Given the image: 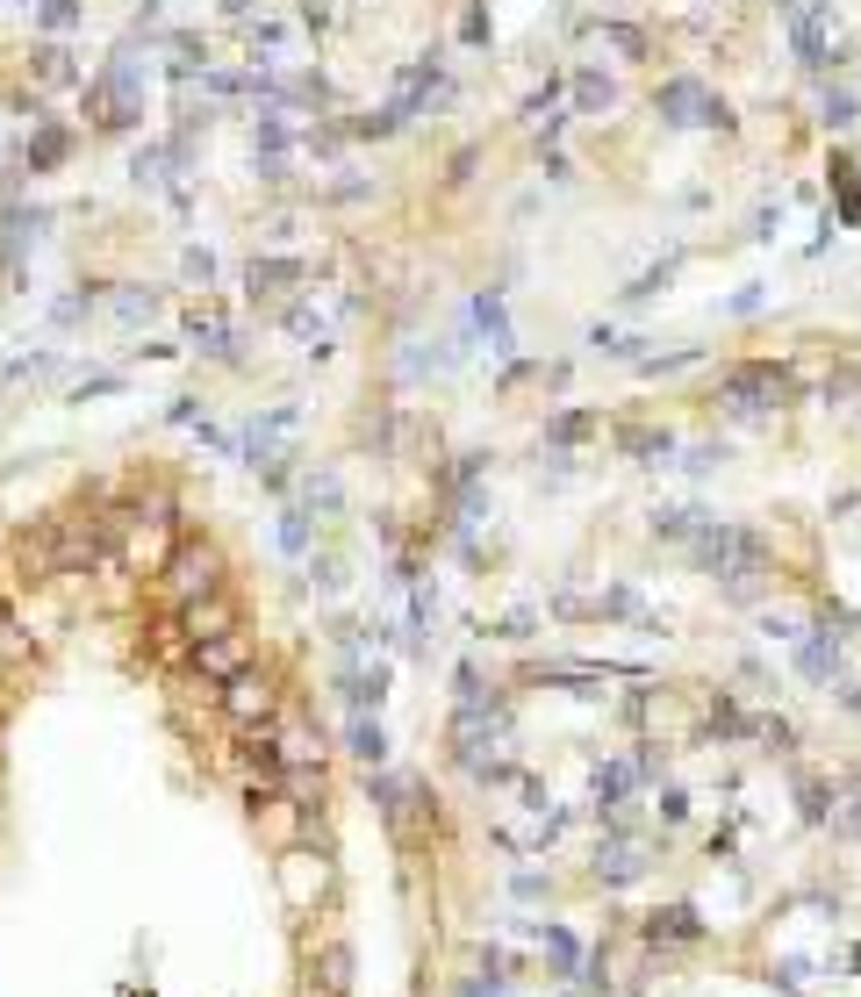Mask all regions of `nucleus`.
<instances>
[{
  "mask_svg": "<svg viewBox=\"0 0 861 997\" xmlns=\"http://www.w3.org/2000/svg\"><path fill=\"white\" fill-rule=\"evenodd\" d=\"M86 115H94V130H130L144 115V65H137V37L123 43V51L109 58V65L86 80Z\"/></svg>",
  "mask_w": 861,
  "mask_h": 997,
  "instance_id": "obj_1",
  "label": "nucleus"
},
{
  "mask_svg": "<svg viewBox=\"0 0 861 997\" xmlns=\"http://www.w3.org/2000/svg\"><path fill=\"white\" fill-rule=\"evenodd\" d=\"M216 703H223V718H230L245 739H252V732H274L280 711H287L280 675H274V668H259V660H252V668H237L230 682H216Z\"/></svg>",
  "mask_w": 861,
  "mask_h": 997,
  "instance_id": "obj_2",
  "label": "nucleus"
},
{
  "mask_svg": "<svg viewBox=\"0 0 861 997\" xmlns=\"http://www.w3.org/2000/svg\"><path fill=\"white\" fill-rule=\"evenodd\" d=\"M158 588H165V603H194V596H216L223 588V553L208 546V538H180L173 553H165V567H158Z\"/></svg>",
  "mask_w": 861,
  "mask_h": 997,
  "instance_id": "obj_3",
  "label": "nucleus"
},
{
  "mask_svg": "<svg viewBox=\"0 0 861 997\" xmlns=\"http://www.w3.org/2000/svg\"><path fill=\"white\" fill-rule=\"evenodd\" d=\"M782 29H790V51L804 72L840 65V29H833V0H790L782 8Z\"/></svg>",
  "mask_w": 861,
  "mask_h": 997,
  "instance_id": "obj_4",
  "label": "nucleus"
},
{
  "mask_svg": "<svg viewBox=\"0 0 861 997\" xmlns=\"http://www.w3.org/2000/svg\"><path fill=\"white\" fill-rule=\"evenodd\" d=\"M654 115L668 130H697V123H718V130H732V115H725V101L711 94L704 80H689V72H675V80H660L654 86Z\"/></svg>",
  "mask_w": 861,
  "mask_h": 997,
  "instance_id": "obj_5",
  "label": "nucleus"
},
{
  "mask_svg": "<svg viewBox=\"0 0 861 997\" xmlns=\"http://www.w3.org/2000/svg\"><path fill=\"white\" fill-rule=\"evenodd\" d=\"M790 395H797L790 367H768V359H754V367H732V373H725V402H732L739 417H768V410H782Z\"/></svg>",
  "mask_w": 861,
  "mask_h": 997,
  "instance_id": "obj_6",
  "label": "nucleus"
},
{
  "mask_svg": "<svg viewBox=\"0 0 861 997\" xmlns=\"http://www.w3.org/2000/svg\"><path fill=\"white\" fill-rule=\"evenodd\" d=\"M165 553H173V510H137V517L123 524V561L137 574H158Z\"/></svg>",
  "mask_w": 861,
  "mask_h": 997,
  "instance_id": "obj_7",
  "label": "nucleus"
},
{
  "mask_svg": "<svg viewBox=\"0 0 861 997\" xmlns=\"http://www.w3.org/2000/svg\"><path fill=\"white\" fill-rule=\"evenodd\" d=\"M194 675H202V682H230L237 668H252V631L237 625V631H216V639H202L194 646Z\"/></svg>",
  "mask_w": 861,
  "mask_h": 997,
  "instance_id": "obj_8",
  "label": "nucleus"
},
{
  "mask_svg": "<svg viewBox=\"0 0 861 997\" xmlns=\"http://www.w3.org/2000/svg\"><path fill=\"white\" fill-rule=\"evenodd\" d=\"M180 631H187V654L202 639H216V631H237V603H230V588H216V596H194V603H180Z\"/></svg>",
  "mask_w": 861,
  "mask_h": 997,
  "instance_id": "obj_9",
  "label": "nucleus"
},
{
  "mask_svg": "<svg viewBox=\"0 0 861 997\" xmlns=\"http://www.w3.org/2000/svg\"><path fill=\"white\" fill-rule=\"evenodd\" d=\"M639 875H646V847L625 833V825H617V833L596 847V883H611V890H617V883H639Z\"/></svg>",
  "mask_w": 861,
  "mask_h": 997,
  "instance_id": "obj_10",
  "label": "nucleus"
},
{
  "mask_svg": "<svg viewBox=\"0 0 861 997\" xmlns=\"http://www.w3.org/2000/svg\"><path fill=\"white\" fill-rule=\"evenodd\" d=\"M467 323H474L481 338H489V352H495V359H510V352H517V330H510L503 287H481V295H474V309H467Z\"/></svg>",
  "mask_w": 861,
  "mask_h": 997,
  "instance_id": "obj_11",
  "label": "nucleus"
},
{
  "mask_svg": "<svg viewBox=\"0 0 861 997\" xmlns=\"http://www.w3.org/2000/svg\"><path fill=\"white\" fill-rule=\"evenodd\" d=\"M373 804H381V819H388V833L410 847L417 840V782H402V775H381L373 782Z\"/></svg>",
  "mask_w": 861,
  "mask_h": 997,
  "instance_id": "obj_12",
  "label": "nucleus"
},
{
  "mask_svg": "<svg viewBox=\"0 0 861 997\" xmlns=\"http://www.w3.org/2000/svg\"><path fill=\"white\" fill-rule=\"evenodd\" d=\"M301 287V259H252L245 266V295L252 301H287Z\"/></svg>",
  "mask_w": 861,
  "mask_h": 997,
  "instance_id": "obj_13",
  "label": "nucleus"
},
{
  "mask_svg": "<svg viewBox=\"0 0 861 997\" xmlns=\"http://www.w3.org/2000/svg\"><path fill=\"white\" fill-rule=\"evenodd\" d=\"M324 883H330V868H324L316 854H301V847H287V854H280V890H287V904L324 897Z\"/></svg>",
  "mask_w": 861,
  "mask_h": 997,
  "instance_id": "obj_14",
  "label": "nucleus"
},
{
  "mask_svg": "<svg viewBox=\"0 0 861 997\" xmlns=\"http://www.w3.org/2000/svg\"><path fill=\"white\" fill-rule=\"evenodd\" d=\"M797 675H804V682H833L840 675V639L833 631H804V639H797Z\"/></svg>",
  "mask_w": 861,
  "mask_h": 997,
  "instance_id": "obj_15",
  "label": "nucleus"
},
{
  "mask_svg": "<svg viewBox=\"0 0 861 997\" xmlns=\"http://www.w3.org/2000/svg\"><path fill=\"white\" fill-rule=\"evenodd\" d=\"M72 158V130H58V123H37L29 130V144H22V165L29 173H51V165H65Z\"/></svg>",
  "mask_w": 861,
  "mask_h": 997,
  "instance_id": "obj_16",
  "label": "nucleus"
},
{
  "mask_svg": "<svg viewBox=\"0 0 861 997\" xmlns=\"http://www.w3.org/2000/svg\"><path fill=\"white\" fill-rule=\"evenodd\" d=\"M345 747H352L367 768H381V761H388V732H381V718H373V711H352V724H345Z\"/></svg>",
  "mask_w": 861,
  "mask_h": 997,
  "instance_id": "obj_17",
  "label": "nucleus"
},
{
  "mask_svg": "<svg viewBox=\"0 0 861 997\" xmlns=\"http://www.w3.org/2000/svg\"><path fill=\"white\" fill-rule=\"evenodd\" d=\"M611 101H617V86L603 80L596 65H588V72H574V115H603Z\"/></svg>",
  "mask_w": 861,
  "mask_h": 997,
  "instance_id": "obj_18",
  "label": "nucleus"
},
{
  "mask_svg": "<svg viewBox=\"0 0 861 997\" xmlns=\"http://www.w3.org/2000/svg\"><path fill=\"white\" fill-rule=\"evenodd\" d=\"M109 316L123 330H137V323H151V316H158V295H151V287H123V295L109 301Z\"/></svg>",
  "mask_w": 861,
  "mask_h": 997,
  "instance_id": "obj_19",
  "label": "nucleus"
},
{
  "mask_svg": "<svg viewBox=\"0 0 861 997\" xmlns=\"http://www.w3.org/2000/svg\"><path fill=\"white\" fill-rule=\"evenodd\" d=\"M819 123H826V130H854V123H861V101H854V86H826V101H819Z\"/></svg>",
  "mask_w": 861,
  "mask_h": 997,
  "instance_id": "obj_20",
  "label": "nucleus"
},
{
  "mask_svg": "<svg viewBox=\"0 0 861 997\" xmlns=\"http://www.w3.org/2000/svg\"><path fill=\"white\" fill-rule=\"evenodd\" d=\"M301 503H309V510H338L345 503L338 474H330V466H309V474H301Z\"/></svg>",
  "mask_w": 861,
  "mask_h": 997,
  "instance_id": "obj_21",
  "label": "nucleus"
},
{
  "mask_svg": "<svg viewBox=\"0 0 861 997\" xmlns=\"http://www.w3.org/2000/svg\"><path fill=\"white\" fill-rule=\"evenodd\" d=\"M625 452H639L646 466H660V460L675 452V438H668V431H654V424H639V431H625Z\"/></svg>",
  "mask_w": 861,
  "mask_h": 997,
  "instance_id": "obj_22",
  "label": "nucleus"
},
{
  "mask_svg": "<svg viewBox=\"0 0 861 997\" xmlns=\"http://www.w3.org/2000/svg\"><path fill=\"white\" fill-rule=\"evenodd\" d=\"M588 431H596V417H588V410H561V417L546 424V445H582Z\"/></svg>",
  "mask_w": 861,
  "mask_h": 997,
  "instance_id": "obj_23",
  "label": "nucleus"
},
{
  "mask_svg": "<svg viewBox=\"0 0 861 997\" xmlns=\"http://www.w3.org/2000/svg\"><path fill=\"white\" fill-rule=\"evenodd\" d=\"M646 933H654V941H697V912H683V904H675V912H654V926H646Z\"/></svg>",
  "mask_w": 861,
  "mask_h": 997,
  "instance_id": "obj_24",
  "label": "nucleus"
},
{
  "mask_svg": "<svg viewBox=\"0 0 861 997\" xmlns=\"http://www.w3.org/2000/svg\"><path fill=\"white\" fill-rule=\"evenodd\" d=\"M80 0H37V29H51V37H65V29H80Z\"/></svg>",
  "mask_w": 861,
  "mask_h": 997,
  "instance_id": "obj_25",
  "label": "nucleus"
},
{
  "mask_svg": "<svg viewBox=\"0 0 861 997\" xmlns=\"http://www.w3.org/2000/svg\"><path fill=\"white\" fill-rule=\"evenodd\" d=\"M675 266H683V251H668V259H660V266H654V274H639V280H632V287H625V301H654V295H660V287H668V280H675Z\"/></svg>",
  "mask_w": 861,
  "mask_h": 997,
  "instance_id": "obj_26",
  "label": "nucleus"
},
{
  "mask_svg": "<svg viewBox=\"0 0 861 997\" xmlns=\"http://www.w3.org/2000/svg\"><path fill=\"white\" fill-rule=\"evenodd\" d=\"M37 80L43 86H65L72 80V51H65V43H43V51H37Z\"/></svg>",
  "mask_w": 861,
  "mask_h": 997,
  "instance_id": "obj_27",
  "label": "nucleus"
},
{
  "mask_svg": "<svg viewBox=\"0 0 861 997\" xmlns=\"http://www.w3.org/2000/svg\"><path fill=\"white\" fill-rule=\"evenodd\" d=\"M165 165H173V158H165V144H144L137 158H130V179H137V187H158Z\"/></svg>",
  "mask_w": 861,
  "mask_h": 997,
  "instance_id": "obj_28",
  "label": "nucleus"
},
{
  "mask_svg": "<svg viewBox=\"0 0 861 997\" xmlns=\"http://www.w3.org/2000/svg\"><path fill=\"white\" fill-rule=\"evenodd\" d=\"M280 553H287V561L309 553V510H287V517H280Z\"/></svg>",
  "mask_w": 861,
  "mask_h": 997,
  "instance_id": "obj_29",
  "label": "nucleus"
},
{
  "mask_svg": "<svg viewBox=\"0 0 861 997\" xmlns=\"http://www.w3.org/2000/svg\"><path fill=\"white\" fill-rule=\"evenodd\" d=\"M94 301H101V295H94V287H80V295H65V301H58V309H51V323H58V330H72V323H86V316H94Z\"/></svg>",
  "mask_w": 861,
  "mask_h": 997,
  "instance_id": "obj_30",
  "label": "nucleus"
},
{
  "mask_svg": "<svg viewBox=\"0 0 861 997\" xmlns=\"http://www.w3.org/2000/svg\"><path fill=\"white\" fill-rule=\"evenodd\" d=\"M546 955L561 962V976H574V969H582V955H574V941H567L561 926H546Z\"/></svg>",
  "mask_w": 861,
  "mask_h": 997,
  "instance_id": "obj_31",
  "label": "nucleus"
},
{
  "mask_svg": "<svg viewBox=\"0 0 861 997\" xmlns=\"http://www.w3.org/2000/svg\"><path fill=\"white\" fill-rule=\"evenodd\" d=\"M180 274H187V280H216V259H208V251H187V259H180Z\"/></svg>",
  "mask_w": 861,
  "mask_h": 997,
  "instance_id": "obj_32",
  "label": "nucleus"
},
{
  "mask_svg": "<svg viewBox=\"0 0 861 997\" xmlns=\"http://www.w3.org/2000/svg\"><path fill=\"white\" fill-rule=\"evenodd\" d=\"M725 309H732V316H754V309H761V287H739V295L725 301Z\"/></svg>",
  "mask_w": 861,
  "mask_h": 997,
  "instance_id": "obj_33",
  "label": "nucleus"
},
{
  "mask_svg": "<svg viewBox=\"0 0 861 997\" xmlns=\"http://www.w3.org/2000/svg\"><path fill=\"white\" fill-rule=\"evenodd\" d=\"M683 811H689V796H683V790H660V819L675 825V819H683Z\"/></svg>",
  "mask_w": 861,
  "mask_h": 997,
  "instance_id": "obj_34",
  "label": "nucleus"
},
{
  "mask_svg": "<svg viewBox=\"0 0 861 997\" xmlns=\"http://www.w3.org/2000/svg\"><path fill=\"white\" fill-rule=\"evenodd\" d=\"M833 825H840V833H861V796H848V811H840Z\"/></svg>",
  "mask_w": 861,
  "mask_h": 997,
  "instance_id": "obj_35",
  "label": "nucleus"
},
{
  "mask_svg": "<svg viewBox=\"0 0 861 997\" xmlns=\"http://www.w3.org/2000/svg\"><path fill=\"white\" fill-rule=\"evenodd\" d=\"M0 610H8V603H0Z\"/></svg>",
  "mask_w": 861,
  "mask_h": 997,
  "instance_id": "obj_36",
  "label": "nucleus"
}]
</instances>
